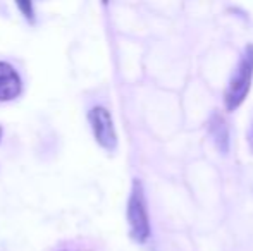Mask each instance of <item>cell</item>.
<instances>
[{"label": "cell", "mask_w": 253, "mask_h": 251, "mask_svg": "<svg viewBox=\"0 0 253 251\" xmlns=\"http://www.w3.org/2000/svg\"><path fill=\"white\" fill-rule=\"evenodd\" d=\"M253 77V45H247L241 54L240 61L233 71V76L229 79V84L224 93V104L229 112L236 110L243 100L247 98L248 90H250Z\"/></svg>", "instance_id": "cell-1"}, {"label": "cell", "mask_w": 253, "mask_h": 251, "mask_svg": "<svg viewBox=\"0 0 253 251\" xmlns=\"http://www.w3.org/2000/svg\"><path fill=\"white\" fill-rule=\"evenodd\" d=\"M127 222H129L131 238L136 243H145L150 238V222H148L147 201H145L143 186L134 181L131 189L129 203H127Z\"/></svg>", "instance_id": "cell-2"}, {"label": "cell", "mask_w": 253, "mask_h": 251, "mask_svg": "<svg viewBox=\"0 0 253 251\" xmlns=\"http://www.w3.org/2000/svg\"><path fill=\"white\" fill-rule=\"evenodd\" d=\"M88 119H90L91 129H93L95 140L98 141V144L105 150L112 151L117 144V136L109 110L105 107H93L88 114Z\"/></svg>", "instance_id": "cell-3"}, {"label": "cell", "mask_w": 253, "mask_h": 251, "mask_svg": "<svg viewBox=\"0 0 253 251\" xmlns=\"http://www.w3.org/2000/svg\"><path fill=\"white\" fill-rule=\"evenodd\" d=\"M21 93V77L10 64L0 62V102L14 100Z\"/></svg>", "instance_id": "cell-4"}, {"label": "cell", "mask_w": 253, "mask_h": 251, "mask_svg": "<svg viewBox=\"0 0 253 251\" xmlns=\"http://www.w3.org/2000/svg\"><path fill=\"white\" fill-rule=\"evenodd\" d=\"M210 131L215 138V146L219 148L222 153L227 151V143H229V134H227V129H226V122L220 115H213L212 117V122H210Z\"/></svg>", "instance_id": "cell-5"}, {"label": "cell", "mask_w": 253, "mask_h": 251, "mask_svg": "<svg viewBox=\"0 0 253 251\" xmlns=\"http://www.w3.org/2000/svg\"><path fill=\"white\" fill-rule=\"evenodd\" d=\"M53 251H100L88 239H69V241L60 243Z\"/></svg>", "instance_id": "cell-6"}, {"label": "cell", "mask_w": 253, "mask_h": 251, "mask_svg": "<svg viewBox=\"0 0 253 251\" xmlns=\"http://www.w3.org/2000/svg\"><path fill=\"white\" fill-rule=\"evenodd\" d=\"M17 5H19V9H23V10H24V16H26L28 19L33 21V7H31V3L21 2V3H17Z\"/></svg>", "instance_id": "cell-7"}, {"label": "cell", "mask_w": 253, "mask_h": 251, "mask_svg": "<svg viewBox=\"0 0 253 251\" xmlns=\"http://www.w3.org/2000/svg\"><path fill=\"white\" fill-rule=\"evenodd\" d=\"M248 143H250V148L253 151V119H252V124L248 127Z\"/></svg>", "instance_id": "cell-8"}, {"label": "cell", "mask_w": 253, "mask_h": 251, "mask_svg": "<svg viewBox=\"0 0 253 251\" xmlns=\"http://www.w3.org/2000/svg\"><path fill=\"white\" fill-rule=\"evenodd\" d=\"M0 138H2V127H0Z\"/></svg>", "instance_id": "cell-9"}]
</instances>
